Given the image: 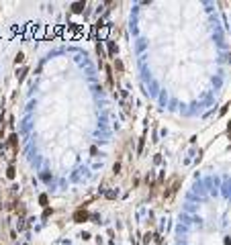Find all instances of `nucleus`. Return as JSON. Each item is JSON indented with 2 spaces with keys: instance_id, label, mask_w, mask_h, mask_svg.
<instances>
[{
  "instance_id": "obj_1",
  "label": "nucleus",
  "mask_w": 231,
  "mask_h": 245,
  "mask_svg": "<svg viewBox=\"0 0 231 245\" xmlns=\"http://www.w3.org/2000/svg\"><path fill=\"white\" fill-rule=\"evenodd\" d=\"M74 219L78 220V223H82V220H86V219H88V212L80 208V211H78V212H76V215H74Z\"/></svg>"
},
{
  "instance_id": "obj_2",
  "label": "nucleus",
  "mask_w": 231,
  "mask_h": 245,
  "mask_svg": "<svg viewBox=\"0 0 231 245\" xmlns=\"http://www.w3.org/2000/svg\"><path fill=\"white\" fill-rule=\"evenodd\" d=\"M10 147H12V151L16 153V135H10Z\"/></svg>"
},
{
  "instance_id": "obj_3",
  "label": "nucleus",
  "mask_w": 231,
  "mask_h": 245,
  "mask_svg": "<svg viewBox=\"0 0 231 245\" xmlns=\"http://www.w3.org/2000/svg\"><path fill=\"white\" fill-rule=\"evenodd\" d=\"M6 176H8V178H15V167H12V166L8 167V172H6Z\"/></svg>"
},
{
  "instance_id": "obj_4",
  "label": "nucleus",
  "mask_w": 231,
  "mask_h": 245,
  "mask_svg": "<svg viewBox=\"0 0 231 245\" xmlns=\"http://www.w3.org/2000/svg\"><path fill=\"white\" fill-rule=\"evenodd\" d=\"M84 8V4H82V2H78V4H74V12H80V10H82Z\"/></svg>"
}]
</instances>
